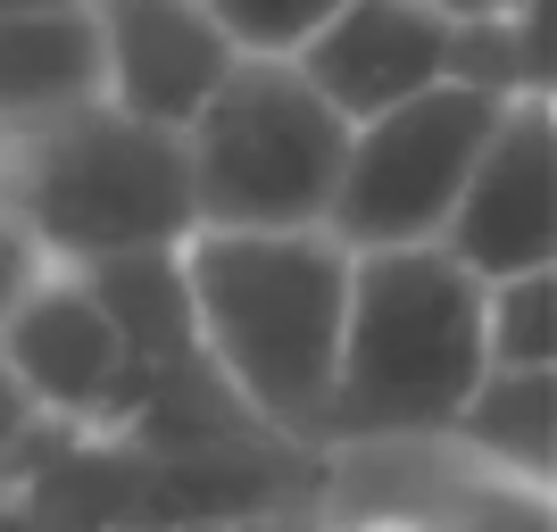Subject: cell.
<instances>
[{
	"label": "cell",
	"instance_id": "cell-1",
	"mask_svg": "<svg viewBox=\"0 0 557 532\" xmlns=\"http://www.w3.org/2000/svg\"><path fill=\"white\" fill-rule=\"evenodd\" d=\"M184 300L209 367L250 408L258 433L325 449V399L342 358L349 250L325 225H191L175 242Z\"/></svg>",
	"mask_w": 557,
	"mask_h": 532
},
{
	"label": "cell",
	"instance_id": "cell-2",
	"mask_svg": "<svg viewBox=\"0 0 557 532\" xmlns=\"http://www.w3.org/2000/svg\"><path fill=\"white\" fill-rule=\"evenodd\" d=\"M474 383H483V283L442 242L349 250L342 358L325 399L333 458L442 441Z\"/></svg>",
	"mask_w": 557,
	"mask_h": 532
},
{
	"label": "cell",
	"instance_id": "cell-3",
	"mask_svg": "<svg viewBox=\"0 0 557 532\" xmlns=\"http://www.w3.org/2000/svg\"><path fill=\"white\" fill-rule=\"evenodd\" d=\"M0 216L42 267H100L134 250H175L191 216L184 134L141 125L116 100H75L0 125Z\"/></svg>",
	"mask_w": 557,
	"mask_h": 532
},
{
	"label": "cell",
	"instance_id": "cell-4",
	"mask_svg": "<svg viewBox=\"0 0 557 532\" xmlns=\"http://www.w3.org/2000/svg\"><path fill=\"white\" fill-rule=\"evenodd\" d=\"M349 116L292 59H233L184 125V175L200 225H325L342 184Z\"/></svg>",
	"mask_w": 557,
	"mask_h": 532
},
{
	"label": "cell",
	"instance_id": "cell-5",
	"mask_svg": "<svg viewBox=\"0 0 557 532\" xmlns=\"http://www.w3.org/2000/svg\"><path fill=\"white\" fill-rule=\"evenodd\" d=\"M508 100L466 84V75H442L424 92L392 100L349 125L342 150V184H333L325 233L342 250H399V242H442L449 200H458L474 150L491 141Z\"/></svg>",
	"mask_w": 557,
	"mask_h": 532
},
{
	"label": "cell",
	"instance_id": "cell-6",
	"mask_svg": "<svg viewBox=\"0 0 557 532\" xmlns=\"http://www.w3.org/2000/svg\"><path fill=\"white\" fill-rule=\"evenodd\" d=\"M442 250L474 283L524 275L557 258V109L549 92H524L499 109L491 141L474 150L458 200H449Z\"/></svg>",
	"mask_w": 557,
	"mask_h": 532
},
{
	"label": "cell",
	"instance_id": "cell-7",
	"mask_svg": "<svg viewBox=\"0 0 557 532\" xmlns=\"http://www.w3.org/2000/svg\"><path fill=\"white\" fill-rule=\"evenodd\" d=\"M92 25H100V100H116L141 125H175V134L242 59L233 34L209 17V0H92Z\"/></svg>",
	"mask_w": 557,
	"mask_h": 532
},
{
	"label": "cell",
	"instance_id": "cell-8",
	"mask_svg": "<svg viewBox=\"0 0 557 532\" xmlns=\"http://www.w3.org/2000/svg\"><path fill=\"white\" fill-rule=\"evenodd\" d=\"M116 317L75 267H42L17 300L0 308V367L17 374V392L50 424H92L116 383Z\"/></svg>",
	"mask_w": 557,
	"mask_h": 532
},
{
	"label": "cell",
	"instance_id": "cell-9",
	"mask_svg": "<svg viewBox=\"0 0 557 532\" xmlns=\"http://www.w3.org/2000/svg\"><path fill=\"white\" fill-rule=\"evenodd\" d=\"M449 42H458V17L433 9V0H342V9L292 50V67L358 125V116L392 109V100L424 92V84H442Z\"/></svg>",
	"mask_w": 557,
	"mask_h": 532
},
{
	"label": "cell",
	"instance_id": "cell-10",
	"mask_svg": "<svg viewBox=\"0 0 557 532\" xmlns=\"http://www.w3.org/2000/svg\"><path fill=\"white\" fill-rule=\"evenodd\" d=\"M466 474L516 491H549L557 458V367H483V383L458 399V417L442 424Z\"/></svg>",
	"mask_w": 557,
	"mask_h": 532
},
{
	"label": "cell",
	"instance_id": "cell-11",
	"mask_svg": "<svg viewBox=\"0 0 557 532\" xmlns=\"http://www.w3.org/2000/svg\"><path fill=\"white\" fill-rule=\"evenodd\" d=\"M100 100V25L92 0L67 9H9L0 17V125Z\"/></svg>",
	"mask_w": 557,
	"mask_h": 532
},
{
	"label": "cell",
	"instance_id": "cell-12",
	"mask_svg": "<svg viewBox=\"0 0 557 532\" xmlns=\"http://www.w3.org/2000/svg\"><path fill=\"white\" fill-rule=\"evenodd\" d=\"M483 367H557V267L483 283Z\"/></svg>",
	"mask_w": 557,
	"mask_h": 532
},
{
	"label": "cell",
	"instance_id": "cell-13",
	"mask_svg": "<svg viewBox=\"0 0 557 532\" xmlns=\"http://www.w3.org/2000/svg\"><path fill=\"white\" fill-rule=\"evenodd\" d=\"M333 9H342V0H209V17L225 25L233 50H250V59H292Z\"/></svg>",
	"mask_w": 557,
	"mask_h": 532
},
{
	"label": "cell",
	"instance_id": "cell-14",
	"mask_svg": "<svg viewBox=\"0 0 557 532\" xmlns=\"http://www.w3.org/2000/svg\"><path fill=\"white\" fill-rule=\"evenodd\" d=\"M442 508H449V532H549V491H516V483H491V474H466V466Z\"/></svg>",
	"mask_w": 557,
	"mask_h": 532
},
{
	"label": "cell",
	"instance_id": "cell-15",
	"mask_svg": "<svg viewBox=\"0 0 557 532\" xmlns=\"http://www.w3.org/2000/svg\"><path fill=\"white\" fill-rule=\"evenodd\" d=\"M59 441V424L17 392V374L0 367V499H17V483L42 466V449Z\"/></svg>",
	"mask_w": 557,
	"mask_h": 532
},
{
	"label": "cell",
	"instance_id": "cell-16",
	"mask_svg": "<svg viewBox=\"0 0 557 532\" xmlns=\"http://www.w3.org/2000/svg\"><path fill=\"white\" fill-rule=\"evenodd\" d=\"M317 532H449V508H408V499H374V508H349V516L317 508Z\"/></svg>",
	"mask_w": 557,
	"mask_h": 532
},
{
	"label": "cell",
	"instance_id": "cell-17",
	"mask_svg": "<svg viewBox=\"0 0 557 532\" xmlns=\"http://www.w3.org/2000/svg\"><path fill=\"white\" fill-rule=\"evenodd\" d=\"M317 508H242V516H200V524H166V532H317Z\"/></svg>",
	"mask_w": 557,
	"mask_h": 532
},
{
	"label": "cell",
	"instance_id": "cell-18",
	"mask_svg": "<svg viewBox=\"0 0 557 532\" xmlns=\"http://www.w3.org/2000/svg\"><path fill=\"white\" fill-rule=\"evenodd\" d=\"M34 275H42V258L25 250V242H17V225L0 216V308L17 300V292H25V283H34Z\"/></svg>",
	"mask_w": 557,
	"mask_h": 532
},
{
	"label": "cell",
	"instance_id": "cell-19",
	"mask_svg": "<svg viewBox=\"0 0 557 532\" xmlns=\"http://www.w3.org/2000/svg\"><path fill=\"white\" fill-rule=\"evenodd\" d=\"M0 532H50V524L25 508V499H0Z\"/></svg>",
	"mask_w": 557,
	"mask_h": 532
},
{
	"label": "cell",
	"instance_id": "cell-20",
	"mask_svg": "<svg viewBox=\"0 0 557 532\" xmlns=\"http://www.w3.org/2000/svg\"><path fill=\"white\" fill-rule=\"evenodd\" d=\"M433 9H449V17H483V9H499V0H433Z\"/></svg>",
	"mask_w": 557,
	"mask_h": 532
},
{
	"label": "cell",
	"instance_id": "cell-21",
	"mask_svg": "<svg viewBox=\"0 0 557 532\" xmlns=\"http://www.w3.org/2000/svg\"><path fill=\"white\" fill-rule=\"evenodd\" d=\"M9 9H67V0H0V17H9Z\"/></svg>",
	"mask_w": 557,
	"mask_h": 532
}]
</instances>
